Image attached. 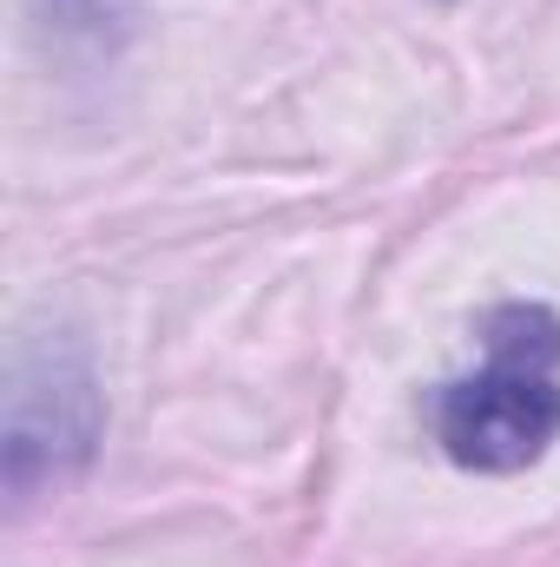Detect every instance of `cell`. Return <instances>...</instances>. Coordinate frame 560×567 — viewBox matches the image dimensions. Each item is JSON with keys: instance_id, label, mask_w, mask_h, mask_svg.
<instances>
[{"instance_id": "cell-1", "label": "cell", "mask_w": 560, "mask_h": 567, "mask_svg": "<svg viewBox=\"0 0 560 567\" xmlns=\"http://www.w3.org/2000/svg\"><path fill=\"white\" fill-rule=\"evenodd\" d=\"M560 317L508 303L488 317V363L442 390L435 435L462 468L515 475L541 462L560 435Z\"/></svg>"}]
</instances>
